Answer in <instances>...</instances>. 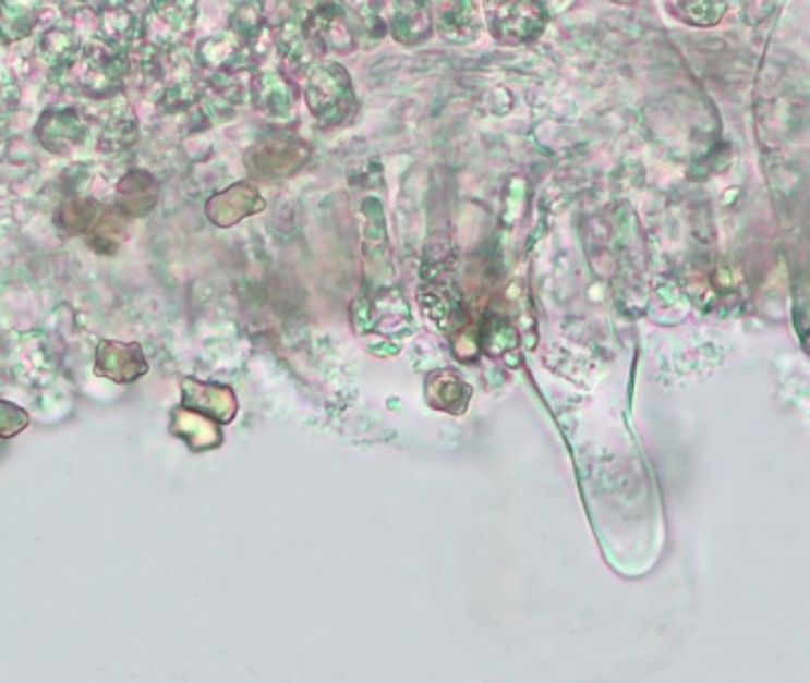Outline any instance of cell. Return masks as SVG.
Returning a JSON list of instances; mask_svg holds the SVG:
<instances>
[{"mask_svg": "<svg viewBox=\"0 0 810 683\" xmlns=\"http://www.w3.org/2000/svg\"><path fill=\"white\" fill-rule=\"evenodd\" d=\"M310 112L322 124H342L354 110V86L350 74L336 62L314 66L304 88Z\"/></svg>", "mask_w": 810, "mask_h": 683, "instance_id": "6da1fadb", "label": "cell"}, {"mask_svg": "<svg viewBox=\"0 0 810 683\" xmlns=\"http://www.w3.org/2000/svg\"><path fill=\"white\" fill-rule=\"evenodd\" d=\"M485 17L489 34H493L499 44L521 46L530 44L544 32L547 26V10L537 3H501L487 5Z\"/></svg>", "mask_w": 810, "mask_h": 683, "instance_id": "7a4b0ae2", "label": "cell"}, {"mask_svg": "<svg viewBox=\"0 0 810 683\" xmlns=\"http://www.w3.org/2000/svg\"><path fill=\"white\" fill-rule=\"evenodd\" d=\"M307 159V147L290 138H264L247 153V169L259 179H281L298 171Z\"/></svg>", "mask_w": 810, "mask_h": 683, "instance_id": "3957f363", "label": "cell"}, {"mask_svg": "<svg viewBox=\"0 0 810 683\" xmlns=\"http://www.w3.org/2000/svg\"><path fill=\"white\" fill-rule=\"evenodd\" d=\"M124 72V58L108 46H90L76 60L78 88L90 93V98H102L117 88L119 76Z\"/></svg>", "mask_w": 810, "mask_h": 683, "instance_id": "277c9868", "label": "cell"}, {"mask_svg": "<svg viewBox=\"0 0 810 683\" xmlns=\"http://www.w3.org/2000/svg\"><path fill=\"white\" fill-rule=\"evenodd\" d=\"M96 375L119 385H129L148 373V361L136 342L102 340L96 350Z\"/></svg>", "mask_w": 810, "mask_h": 683, "instance_id": "5b68a950", "label": "cell"}, {"mask_svg": "<svg viewBox=\"0 0 810 683\" xmlns=\"http://www.w3.org/2000/svg\"><path fill=\"white\" fill-rule=\"evenodd\" d=\"M264 209V197L259 195L257 185L252 183H233L221 193H215L205 205L207 219L219 228H231L245 217H252Z\"/></svg>", "mask_w": 810, "mask_h": 683, "instance_id": "8992f818", "label": "cell"}, {"mask_svg": "<svg viewBox=\"0 0 810 683\" xmlns=\"http://www.w3.org/2000/svg\"><path fill=\"white\" fill-rule=\"evenodd\" d=\"M38 143L52 155H68L86 138V124L74 110H48L36 126Z\"/></svg>", "mask_w": 810, "mask_h": 683, "instance_id": "52a82bcc", "label": "cell"}, {"mask_svg": "<svg viewBox=\"0 0 810 683\" xmlns=\"http://www.w3.org/2000/svg\"><path fill=\"white\" fill-rule=\"evenodd\" d=\"M307 38L322 52L354 50V34L350 29V22L342 15V8L336 5H324L314 12L307 22Z\"/></svg>", "mask_w": 810, "mask_h": 683, "instance_id": "ba28073f", "label": "cell"}, {"mask_svg": "<svg viewBox=\"0 0 810 683\" xmlns=\"http://www.w3.org/2000/svg\"><path fill=\"white\" fill-rule=\"evenodd\" d=\"M159 185L153 173L134 169L117 183V211L129 219H141L157 205Z\"/></svg>", "mask_w": 810, "mask_h": 683, "instance_id": "9c48e42d", "label": "cell"}, {"mask_svg": "<svg viewBox=\"0 0 810 683\" xmlns=\"http://www.w3.org/2000/svg\"><path fill=\"white\" fill-rule=\"evenodd\" d=\"M183 404L205 411L219 420H231L235 413V397L229 387L203 380H183Z\"/></svg>", "mask_w": 810, "mask_h": 683, "instance_id": "30bf717a", "label": "cell"}, {"mask_svg": "<svg viewBox=\"0 0 810 683\" xmlns=\"http://www.w3.org/2000/svg\"><path fill=\"white\" fill-rule=\"evenodd\" d=\"M195 8L191 5H159L145 20V36L157 46L177 44L193 26Z\"/></svg>", "mask_w": 810, "mask_h": 683, "instance_id": "8fae6325", "label": "cell"}, {"mask_svg": "<svg viewBox=\"0 0 810 683\" xmlns=\"http://www.w3.org/2000/svg\"><path fill=\"white\" fill-rule=\"evenodd\" d=\"M388 26L397 41L404 46H419L431 34V8L397 3L390 5Z\"/></svg>", "mask_w": 810, "mask_h": 683, "instance_id": "7c38bea8", "label": "cell"}, {"mask_svg": "<svg viewBox=\"0 0 810 683\" xmlns=\"http://www.w3.org/2000/svg\"><path fill=\"white\" fill-rule=\"evenodd\" d=\"M471 399V387L463 382L457 373L437 370L428 378V401L433 406L461 413Z\"/></svg>", "mask_w": 810, "mask_h": 683, "instance_id": "4fadbf2b", "label": "cell"}, {"mask_svg": "<svg viewBox=\"0 0 810 683\" xmlns=\"http://www.w3.org/2000/svg\"><path fill=\"white\" fill-rule=\"evenodd\" d=\"M437 29L447 38V41L455 44H467L473 41L481 32V20L475 17V8L473 5H461V3H451V5H437Z\"/></svg>", "mask_w": 810, "mask_h": 683, "instance_id": "5bb4252c", "label": "cell"}, {"mask_svg": "<svg viewBox=\"0 0 810 683\" xmlns=\"http://www.w3.org/2000/svg\"><path fill=\"white\" fill-rule=\"evenodd\" d=\"M102 211V205L90 197H72L64 203L58 214L56 223L62 228L68 235H88L93 223L98 221Z\"/></svg>", "mask_w": 810, "mask_h": 683, "instance_id": "9a60e30c", "label": "cell"}, {"mask_svg": "<svg viewBox=\"0 0 810 683\" xmlns=\"http://www.w3.org/2000/svg\"><path fill=\"white\" fill-rule=\"evenodd\" d=\"M255 100L259 110L271 117H286L290 112V88L278 74H262L255 84Z\"/></svg>", "mask_w": 810, "mask_h": 683, "instance_id": "2e32d148", "label": "cell"}, {"mask_svg": "<svg viewBox=\"0 0 810 683\" xmlns=\"http://www.w3.org/2000/svg\"><path fill=\"white\" fill-rule=\"evenodd\" d=\"M124 235V217L119 214L117 209H108L102 207L98 221L93 223V228L88 231V243L90 247L96 252H105L110 254L119 247V240H122Z\"/></svg>", "mask_w": 810, "mask_h": 683, "instance_id": "e0dca14e", "label": "cell"}, {"mask_svg": "<svg viewBox=\"0 0 810 683\" xmlns=\"http://www.w3.org/2000/svg\"><path fill=\"white\" fill-rule=\"evenodd\" d=\"M481 342H483L485 354H489L493 358H499V356L507 354L509 350H516L518 332L513 330V326H509V320L489 316V318H485Z\"/></svg>", "mask_w": 810, "mask_h": 683, "instance_id": "ac0fdd59", "label": "cell"}, {"mask_svg": "<svg viewBox=\"0 0 810 683\" xmlns=\"http://www.w3.org/2000/svg\"><path fill=\"white\" fill-rule=\"evenodd\" d=\"M36 8L34 5H3L0 8V34L8 36V41H17V38L29 34V29H24L20 17L32 15ZM26 26H34V22H24Z\"/></svg>", "mask_w": 810, "mask_h": 683, "instance_id": "d6986e66", "label": "cell"}, {"mask_svg": "<svg viewBox=\"0 0 810 683\" xmlns=\"http://www.w3.org/2000/svg\"><path fill=\"white\" fill-rule=\"evenodd\" d=\"M677 15H682L685 22L689 24H699V26H711L718 24L721 17L725 15L727 5H713V3H692V5H677L670 8Z\"/></svg>", "mask_w": 810, "mask_h": 683, "instance_id": "ffe728a7", "label": "cell"}, {"mask_svg": "<svg viewBox=\"0 0 810 683\" xmlns=\"http://www.w3.org/2000/svg\"><path fill=\"white\" fill-rule=\"evenodd\" d=\"M26 425V413L17 406L0 401V435H15Z\"/></svg>", "mask_w": 810, "mask_h": 683, "instance_id": "44dd1931", "label": "cell"}, {"mask_svg": "<svg viewBox=\"0 0 810 683\" xmlns=\"http://www.w3.org/2000/svg\"><path fill=\"white\" fill-rule=\"evenodd\" d=\"M15 84H12V78L5 70H0V110H5V107H10L12 102L17 100L15 96Z\"/></svg>", "mask_w": 810, "mask_h": 683, "instance_id": "7402d4cb", "label": "cell"}]
</instances>
